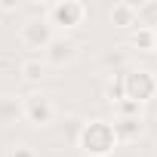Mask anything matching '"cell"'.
Segmentation results:
<instances>
[{
    "label": "cell",
    "mask_w": 157,
    "mask_h": 157,
    "mask_svg": "<svg viewBox=\"0 0 157 157\" xmlns=\"http://www.w3.org/2000/svg\"><path fill=\"white\" fill-rule=\"evenodd\" d=\"M108 19H111L114 28L136 31L139 28V3H132V0H117V3L108 10Z\"/></svg>",
    "instance_id": "cell-7"
},
{
    "label": "cell",
    "mask_w": 157,
    "mask_h": 157,
    "mask_svg": "<svg viewBox=\"0 0 157 157\" xmlns=\"http://www.w3.org/2000/svg\"><path fill=\"white\" fill-rule=\"evenodd\" d=\"M105 99H108V105H111V108H114V105H120V102L126 99V90H123V74L108 77V83H105Z\"/></svg>",
    "instance_id": "cell-12"
},
{
    "label": "cell",
    "mask_w": 157,
    "mask_h": 157,
    "mask_svg": "<svg viewBox=\"0 0 157 157\" xmlns=\"http://www.w3.org/2000/svg\"><path fill=\"white\" fill-rule=\"evenodd\" d=\"M117 142H136L145 132V117H114Z\"/></svg>",
    "instance_id": "cell-10"
},
{
    "label": "cell",
    "mask_w": 157,
    "mask_h": 157,
    "mask_svg": "<svg viewBox=\"0 0 157 157\" xmlns=\"http://www.w3.org/2000/svg\"><path fill=\"white\" fill-rule=\"evenodd\" d=\"M123 90H126L129 102L145 105L157 96V74L151 68H129V71H123Z\"/></svg>",
    "instance_id": "cell-3"
},
{
    "label": "cell",
    "mask_w": 157,
    "mask_h": 157,
    "mask_svg": "<svg viewBox=\"0 0 157 157\" xmlns=\"http://www.w3.org/2000/svg\"><path fill=\"white\" fill-rule=\"evenodd\" d=\"M139 28H157V0L139 3Z\"/></svg>",
    "instance_id": "cell-14"
},
{
    "label": "cell",
    "mask_w": 157,
    "mask_h": 157,
    "mask_svg": "<svg viewBox=\"0 0 157 157\" xmlns=\"http://www.w3.org/2000/svg\"><path fill=\"white\" fill-rule=\"evenodd\" d=\"M22 3H0V13H19Z\"/></svg>",
    "instance_id": "cell-17"
},
{
    "label": "cell",
    "mask_w": 157,
    "mask_h": 157,
    "mask_svg": "<svg viewBox=\"0 0 157 157\" xmlns=\"http://www.w3.org/2000/svg\"><path fill=\"white\" fill-rule=\"evenodd\" d=\"M77 145L86 157H111L114 148L120 145L117 142V132H114V120H86L77 132Z\"/></svg>",
    "instance_id": "cell-1"
},
{
    "label": "cell",
    "mask_w": 157,
    "mask_h": 157,
    "mask_svg": "<svg viewBox=\"0 0 157 157\" xmlns=\"http://www.w3.org/2000/svg\"><path fill=\"white\" fill-rule=\"evenodd\" d=\"M114 114H117V117H142V105H139V102L123 99L120 105H114Z\"/></svg>",
    "instance_id": "cell-15"
},
{
    "label": "cell",
    "mask_w": 157,
    "mask_h": 157,
    "mask_svg": "<svg viewBox=\"0 0 157 157\" xmlns=\"http://www.w3.org/2000/svg\"><path fill=\"white\" fill-rule=\"evenodd\" d=\"M19 120H25V105H22V99L13 96V93H0V126H13V123H19Z\"/></svg>",
    "instance_id": "cell-8"
},
{
    "label": "cell",
    "mask_w": 157,
    "mask_h": 157,
    "mask_svg": "<svg viewBox=\"0 0 157 157\" xmlns=\"http://www.w3.org/2000/svg\"><path fill=\"white\" fill-rule=\"evenodd\" d=\"M19 74H22L25 83H40L43 77H46V62L43 59H25L19 65Z\"/></svg>",
    "instance_id": "cell-11"
},
{
    "label": "cell",
    "mask_w": 157,
    "mask_h": 157,
    "mask_svg": "<svg viewBox=\"0 0 157 157\" xmlns=\"http://www.w3.org/2000/svg\"><path fill=\"white\" fill-rule=\"evenodd\" d=\"M6 157H37V154H34V148H31V145H16Z\"/></svg>",
    "instance_id": "cell-16"
},
{
    "label": "cell",
    "mask_w": 157,
    "mask_h": 157,
    "mask_svg": "<svg viewBox=\"0 0 157 157\" xmlns=\"http://www.w3.org/2000/svg\"><path fill=\"white\" fill-rule=\"evenodd\" d=\"M77 52H80V43H77L71 34H56V40L43 49V62L52 65V68H65L77 59Z\"/></svg>",
    "instance_id": "cell-6"
},
{
    "label": "cell",
    "mask_w": 157,
    "mask_h": 157,
    "mask_svg": "<svg viewBox=\"0 0 157 157\" xmlns=\"http://www.w3.org/2000/svg\"><path fill=\"white\" fill-rule=\"evenodd\" d=\"M56 28L49 25V19H25L19 25V43L28 49H46L56 40Z\"/></svg>",
    "instance_id": "cell-5"
},
{
    "label": "cell",
    "mask_w": 157,
    "mask_h": 157,
    "mask_svg": "<svg viewBox=\"0 0 157 157\" xmlns=\"http://www.w3.org/2000/svg\"><path fill=\"white\" fill-rule=\"evenodd\" d=\"M22 105H25V123L28 126H34V129L52 126V120H56V102H52L49 93L31 90L28 96H22Z\"/></svg>",
    "instance_id": "cell-2"
},
{
    "label": "cell",
    "mask_w": 157,
    "mask_h": 157,
    "mask_svg": "<svg viewBox=\"0 0 157 157\" xmlns=\"http://www.w3.org/2000/svg\"><path fill=\"white\" fill-rule=\"evenodd\" d=\"M49 25L59 31V34H68L74 28H80L86 22V6L80 3V0H56V3L49 6Z\"/></svg>",
    "instance_id": "cell-4"
},
{
    "label": "cell",
    "mask_w": 157,
    "mask_h": 157,
    "mask_svg": "<svg viewBox=\"0 0 157 157\" xmlns=\"http://www.w3.org/2000/svg\"><path fill=\"white\" fill-rule=\"evenodd\" d=\"M129 46L142 52H154V28H136L129 34Z\"/></svg>",
    "instance_id": "cell-13"
},
{
    "label": "cell",
    "mask_w": 157,
    "mask_h": 157,
    "mask_svg": "<svg viewBox=\"0 0 157 157\" xmlns=\"http://www.w3.org/2000/svg\"><path fill=\"white\" fill-rule=\"evenodd\" d=\"M154 52H157V28H154Z\"/></svg>",
    "instance_id": "cell-18"
},
{
    "label": "cell",
    "mask_w": 157,
    "mask_h": 157,
    "mask_svg": "<svg viewBox=\"0 0 157 157\" xmlns=\"http://www.w3.org/2000/svg\"><path fill=\"white\" fill-rule=\"evenodd\" d=\"M99 65H102L111 77H114V74L129 71V52H126V46H114V49L102 52V56H99Z\"/></svg>",
    "instance_id": "cell-9"
}]
</instances>
